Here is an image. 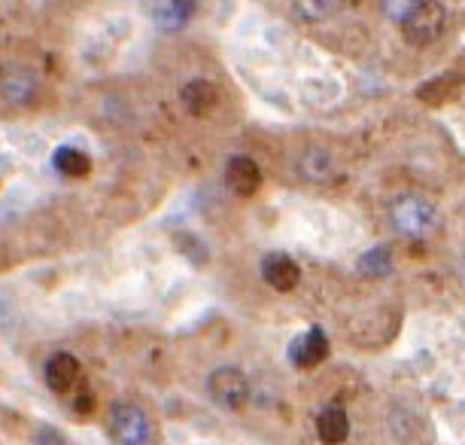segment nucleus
Listing matches in <instances>:
<instances>
[{"label":"nucleus","mask_w":465,"mask_h":445,"mask_svg":"<svg viewBox=\"0 0 465 445\" xmlns=\"http://www.w3.org/2000/svg\"><path fill=\"white\" fill-rule=\"evenodd\" d=\"M392 223L408 238H426L438 229V211L420 196H401L390 207Z\"/></svg>","instance_id":"nucleus-1"},{"label":"nucleus","mask_w":465,"mask_h":445,"mask_svg":"<svg viewBox=\"0 0 465 445\" xmlns=\"http://www.w3.org/2000/svg\"><path fill=\"white\" fill-rule=\"evenodd\" d=\"M401 28H405L408 43L426 46V43H432L444 28V6L438 4V0H420L414 10L401 19Z\"/></svg>","instance_id":"nucleus-2"},{"label":"nucleus","mask_w":465,"mask_h":445,"mask_svg":"<svg viewBox=\"0 0 465 445\" xmlns=\"http://www.w3.org/2000/svg\"><path fill=\"white\" fill-rule=\"evenodd\" d=\"M207 388H210V397H213L223 409H232V412L243 409V403H247V397H250L247 379H243V372L234 369V366L216 369L207 379Z\"/></svg>","instance_id":"nucleus-3"},{"label":"nucleus","mask_w":465,"mask_h":445,"mask_svg":"<svg viewBox=\"0 0 465 445\" xmlns=\"http://www.w3.org/2000/svg\"><path fill=\"white\" fill-rule=\"evenodd\" d=\"M37 74L25 65H0V98L15 107H28L37 98Z\"/></svg>","instance_id":"nucleus-4"},{"label":"nucleus","mask_w":465,"mask_h":445,"mask_svg":"<svg viewBox=\"0 0 465 445\" xmlns=\"http://www.w3.org/2000/svg\"><path fill=\"white\" fill-rule=\"evenodd\" d=\"M110 430L119 445H146L149 421L137 406H116L110 415Z\"/></svg>","instance_id":"nucleus-5"},{"label":"nucleus","mask_w":465,"mask_h":445,"mask_svg":"<svg viewBox=\"0 0 465 445\" xmlns=\"http://www.w3.org/2000/svg\"><path fill=\"white\" fill-rule=\"evenodd\" d=\"M329 357V339L320 327L307 329L304 336H298L292 348H289V360H292L298 369H311V366H320Z\"/></svg>","instance_id":"nucleus-6"},{"label":"nucleus","mask_w":465,"mask_h":445,"mask_svg":"<svg viewBox=\"0 0 465 445\" xmlns=\"http://www.w3.org/2000/svg\"><path fill=\"white\" fill-rule=\"evenodd\" d=\"M262 278H265L274 290L289 293L298 284V278H302V268H298L295 259L286 257V253H268V257L262 259Z\"/></svg>","instance_id":"nucleus-7"},{"label":"nucleus","mask_w":465,"mask_h":445,"mask_svg":"<svg viewBox=\"0 0 465 445\" xmlns=\"http://www.w3.org/2000/svg\"><path fill=\"white\" fill-rule=\"evenodd\" d=\"M225 183L232 193L252 196L262 183V171L250 156H234V159H228V165H225Z\"/></svg>","instance_id":"nucleus-8"},{"label":"nucleus","mask_w":465,"mask_h":445,"mask_svg":"<svg viewBox=\"0 0 465 445\" xmlns=\"http://www.w3.org/2000/svg\"><path fill=\"white\" fill-rule=\"evenodd\" d=\"M76 379H80V360H76L74 354H55L49 357L46 363V385L49 390H55V394H64L76 385Z\"/></svg>","instance_id":"nucleus-9"},{"label":"nucleus","mask_w":465,"mask_h":445,"mask_svg":"<svg viewBox=\"0 0 465 445\" xmlns=\"http://www.w3.org/2000/svg\"><path fill=\"white\" fill-rule=\"evenodd\" d=\"M180 98H183V107H186V110L192 113V116H207V113L216 107L219 92H216V86H213V83H207V80H192V83L183 86Z\"/></svg>","instance_id":"nucleus-10"},{"label":"nucleus","mask_w":465,"mask_h":445,"mask_svg":"<svg viewBox=\"0 0 465 445\" xmlns=\"http://www.w3.org/2000/svg\"><path fill=\"white\" fill-rule=\"evenodd\" d=\"M317 433L326 445H341L350 433V418L344 406H326L317 418Z\"/></svg>","instance_id":"nucleus-11"},{"label":"nucleus","mask_w":465,"mask_h":445,"mask_svg":"<svg viewBox=\"0 0 465 445\" xmlns=\"http://www.w3.org/2000/svg\"><path fill=\"white\" fill-rule=\"evenodd\" d=\"M52 165H55L58 174H64V177H85V174L92 171V159L76 150V147H58L55 156H52Z\"/></svg>","instance_id":"nucleus-12"},{"label":"nucleus","mask_w":465,"mask_h":445,"mask_svg":"<svg viewBox=\"0 0 465 445\" xmlns=\"http://www.w3.org/2000/svg\"><path fill=\"white\" fill-rule=\"evenodd\" d=\"M390 268H392L390 248H374L359 259V272L368 278H383V275H390Z\"/></svg>","instance_id":"nucleus-13"},{"label":"nucleus","mask_w":465,"mask_h":445,"mask_svg":"<svg viewBox=\"0 0 465 445\" xmlns=\"http://www.w3.org/2000/svg\"><path fill=\"white\" fill-rule=\"evenodd\" d=\"M335 4L338 0H292L295 13L302 15L307 22H322L335 13Z\"/></svg>","instance_id":"nucleus-14"},{"label":"nucleus","mask_w":465,"mask_h":445,"mask_svg":"<svg viewBox=\"0 0 465 445\" xmlns=\"http://www.w3.org/2000/svg\"><path fill=\"white\" fill-rule=\"evenodd\" d=\"M302 171L307 174V177H326V174L331 171V162L322 150H311L302 159Z\"/></svg>","instance_id":"nucleus-15"},{"label":"nucleus","mask_w":465,"mask_h":445,"mask_svg":"<svg viewBox=\"0 0 465 445\" xmlns=\"http://www.w3.org/2000/svg\"><path fill=\"white\" fill-rule=\"evenodd\" d=\"M420 95H423L429 104H441L447 95H450V80H447V76H441V80L423 86V89H420Z\"/></svg>","instance_id":"nucleus-16"},{"label":"nucleus","mask_w":465,"mask_h":445,"mask_svg":"<svg viewBox=\"0 0 465 445\" xmlns=\"http://www.w3.org/2000/svg\"><path fill=\"white\" fill-rule=\"evenodd\" d=\"M34 445H70V442H67V436L61 430L43 424V427H37V433H34Z\"/></svg>","instance_id":"nucleus-17"},{"label":"nucleus","mask_w":465,"mask_h":445,"mask_svg":"<svg viewBox=\"0 0 465 445\" xmlns=\"http://www.w3.org/2000/svg\"><path fill=\"white\" fill-rule=\"evenodd\" d=\"M417 4H420V0H386V15H390V19H396V22H401Z\"/></svg>","instance_id":"nucleus-18"},{"label":"nucleus","mask_w":465,"mask_h":445,"mask_svg":"<svg viewBox=\"0 0 465 445\" xmlns=\"http://www.w3.org/2000/svg\"><path fill=\"white\" fill-rule=\"evenodd\" d=\"M92 406H94L92 397H80V399H76V412H80V415H89Z\"/></svg>","instance_id":"nucleus-19"}]
</instances>
